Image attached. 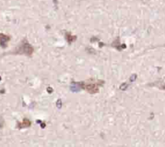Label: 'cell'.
Listing matches in <instances>:
<instances>
[{"instance_id": "1", "label": "cell", "mask_w": 165, "mask_h": 147, "mask_svg": "<svg viewBox=\"0 0 165 147\" xmlns=\"http://www.w3.org/2000/svg\"><path fill=\"white\" fill-rule=\"evenodd\" d=\"M83 84V88L86 89L87 92H91L92 94H94L96 92H98V89H99V87L101 84V81H97V82H92V80L91 81H87V82H84L82 83Z\"/></svg>"}, {"instance_id": "4", "label": "cell", "mask_w": 165, "mask_h": 147, "mask_svg": "<svg viewBox=\"0 0 165 147\" xmlns=\"http://www.w3.org/2000/svg\"><path fill=\"white\" fill-rule=\"evenodd\" d=\"M31 125V122L28 120V119H24L22 123H19L18 124V127L19 129H22V128H27V127H29Z\"/></svg>"}, {"instance_id": "3", "label": "cell", "mask_w": 165, "mask_h": 147, "mask_svg": "<svg viewBox=\"0 0 165 147\" xmlns=\"http://www.w3.org/2000/svg\"><path fill=\"white\" fill-rule=\"evenodd\" d=\"M10 40V37L4 34H1L0 33V45L3 47H6L7 46V43Z\"/></svg>"}, {"instance_id": "2", "label": "cell", "mask_w": 165, "mask_h": 147, "mask_svg": "<svg viewBox=\"0 0 165 147\" xmlns=\"http://www.w3.org/2000/svg\"><path fill=\"white\" fill-rule=\"evenodd\" d=\"M19 53H27V54H31L32 53V46L30 45L28 42H23V44H22V45L20 46L19 48Z\"/></svg>"}]
</instances>
